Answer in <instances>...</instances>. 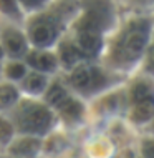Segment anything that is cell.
I'll use <instances>...</instances> for the list:
<instances>
[{"instance_id": "cell-8", "label": "cell", "mask_w": 154, "mask_h": 158, "mask_svg": "<svg viewBox=\"0 0 154 158\" xmlns=\"http://www.w3.org/2000/svg\"><path fill=\"white\" fill-rule=\"evenodd\" d=\"M58 105H60V112L68 118H78L81 115V112H83V106H81L80 102L71 100V98H66V97Z\"/></svg>"}, {"instance_id": "cell-5", "label": "cell", "mask_w": 154, "mask_h": 158, "mask_svg": "<svg viewBox=\"0 0 154 158\" xmlns=\"http://www.w3.org/2000/svg\"><path fill=\"white\" fill-rule=\"evenodd\" d=\"M3 42L8 50V53L14 55V57H20L25 52V40L18 32H12L8 30L3 33Z\"/></svg>"}, {"instance_id": "cell-22", "label": "cell", "mask_w": 154, "mask_h": 158, "mask_svg": "<svg viewBox=\"0 0 154 158\" xmlns=\"http://www.w3.org/2000/svg\"><path fill=\"white\" fill-rule=\"evenodd\" d=\"M22 2L25 3V5H28V7H35V5H40L43 0H22Z\"/></svg>"}, {"instance_id": "cell-10", "label": "cell", "mask_w": 154, "mask_h": 158, "mask_svg": "<svg viewBox=\"0 0 154 158\" xmlns=\"http://www.w3.org/2000/svg\"><path fill=\"white\" fill-rule=\"evenodd\" d=\"M38 148H40V142H38V140H35V138H23L14 147V152L18 153V155L28 156V155L37 153Z\"/></svg>"}, {"instance_id": "cell-9", "label": "cell", "mask_w": 154, "mask_h": 158, "mask_svg": "<svg viewBox=\"0 0 154 158\" xmlns=\"http://www.w3.org/2000/svg\"><path fill=\"white\" fill-rule=\"evenodd\" d=\"M152 112H154V103L151 98H146V100H141L138 102V106L134 108V117L136 122H146L152 117Z\"/></svg>"}, {"instance_id": "cell-15", "label": "cell", "mask_w": 154, "mask_h": 158, "mask_svg": "<svg viewBox=\"0 0 154 158\" xmlns=\"http://www.w3.org/2000/svg\"><path fill=\"white\" fill-rule=\"evenodd\" d=\"M65 97H66V92L63 90L61 87L55 85V87H51V88H50L48 95H46V102H48V103H51V105H58Z\"/></svg>"}, {"instance_id": "cell-11", "label": "cell", "mask_w": 154, "mask_h": 158, "mask_svg": "<svg viewBox=\"0 0 154 158\" xmlns=\"http://www.w3.org/2000/svg\"><path fill=\"white\" fill-rule=\"evenodd\" d=\"M17 100V90L10 85H3L0 87V108H5V106L12 105Z\"/></svg>"}, {"instance_id": "cell-24", "label": "cell", "mask_w": 154, "mask_h": 158, "mask_svg": "<svg viewBox=\"0 0 154 158\" xmlns=\"http://www.w3.org/2000/svg\"><path fill=\"white\" fill-rule=\"evenodd\" d=\"M0 57H2V48H0Z\"/></svg>"}, {"instance_id": "cell-2", "label": "cell", "mask_w": 154, "mask_h": 158, "mask_svg": "<svg viewBox=\"0 0 154 158\" xmlns=\"http://www.w3.org/2000/svg\"><path fill=\"white\" fill-rule=\"evenodd\" d=\"M144 45H146V32L131 30L128 33L126 40L119 47V52L124 57V60H134L141 55Z\"/></svg>"}, {"instance_id": "cell-17", "label": "cell", "mask_w": 154, "mask_h": 158, "mask_svg": "<svg viewBox=\"0 0 154 158\" xmlns=\"http://www.w3.org/2000/svg\"><path fill=\"white\" fill-rule=\"evenodd\" d=\"M103 73L98 68H91L89 70V83H88V87H93V88H96V87H100V85H103Z\"/></svg>"}, {"instance_id": "cell-18", "label": "cell", "mask_w": 154, "mask_h": 158, "mask_svg": "<svg viewBox=\"0 0 154 158\" xmlns=\"http://www.w3.org/2000/svg\"><path fill=\"white\" fill-rule=\"evenodd\" d=\"M12 136V125L5 120H0V142L7 143Z\"/></svg>"}, {"instance_id": "cell-23", "label": "cell", "mask_w": 154, "mask_h": 158, "mask_svg": "<svg viewBox=\"0 0 154 158\" xmlns=\"http://www.w3.org/2000/svg\"><path fill=\"white\" fill-rule=\"evenodd\" d=\"M124 158H132V153H131V152H128L126 155H124Z\"/></svg>"}, {"instance_id": "cell-4", "label": "cell", "mask_w": 154, "mask_h": 158, "mask_svg": "<svg viewBox=\"0 0 154 158\" xmlns=\"http://www.w3.org/2000/svg\"><path fill=\"white\" fill-rule=\"evenodd\" d=\"M108 12H100V10H91L83 19L80 20V28L81 30H88V32H95V30H101L108 25Z\"/></svg>"}, {"instance_id": "cell-13", "label": "cell", "mask_w": 154, "mask_h": 158, "mask_svg": "<svg viewBox=\"0 0 154 158\" xmlns=\"http://www.w3.org/2000/svg\"><path fill=\"white\" fill-rule=\"evenodd\" d=\"M61 58L66 65H75L76 62L80 60V52L71 45H65L61 50Z\"/></svg>"}, {"instance_id": "cell-6", "label": "cell", "mask_w": 154, "mask_h": 158, "mask_svg": "<svg viewBox=\"0 0 154 158\" xmlns=\"http://www.w3.org/2000/svg\"><path fill=\"white\" fill-rule=\"evenodd\" d=\"M80 47L85 53H96L101 48V38L93 32L83 30V33L80 35Z\"/></svg>"}, {"instance_id": "cell-1", "label": "cell", "mask_w": 154, "mask_h": 158, "mask_svg": "<svg viewBox=\"0 0 154 158\" xmlns=\"http://www.w3.org/2000/svg\"><path fill=\"white\" fill-rule=\"evenodd\" d=\"M51 123V115L48 110L41 108V106H33V108L27 110L22 115L20 120V127L25 131H32V133H43L48 130Z\"/></svg>"}, {"instance_id": "cell-16", "label": "cell", "mask_w": 154, "mask_h": 158, "mask_svg": "<svg viewBox=\"0 0 154 158\" xmlns=\"http://www.w3.org/2000/svg\"><path fill=\"white\" fill-rule=\"evenodd\" d=\"M25 87H27L30 92H40L41 88L45 87V78L41 75L33 73V75H30L28 80L25 82Z\"/></svg>"}, {"instance_id": "cell-14", "label": "cell", "mask_w": 154, "mask_h": 158, "mask_svg": "<svg viewBox=\"0 0 154 158\" xmlns=\"http://www.w3.org/2000/svg\"><path fill=\"white\" fill-rule=\"evenodd\" d=\"M146 98H151V88L146 83H138L132 88V100L138 103V102L146 100Z\"/></svg>"}, {"instance_id": "cell-20", "label": "cell", "mask_w": 154, "mask_h": 158, "mask_svg": "<svg viewBox=\"0 0 154 158\" xmlns=\"http://www.w3.org/2000/svg\"><path fill=\"white\" fill-rule=\"evenodd\" d=\"M0 8L5 14H17V3L15 0H0Z\"/></svg>"}, {"instance_id": "cell-12", "label": "cell", "mask_w": 154, "mask_h": 158, "mask_svg": "<svg viewBox=\"0 0 154 158\" xmlns=\"http://www.w3.org/2000/svg\"><path fill=\"white\" fill-rule=\"evenodd\" d=\"M71 83H73L76 88L88 87V83H89V70H86V68H78V70H75V73L71 75Z\"/></svg>"}, {"instance_id": "cell-21", "label": "cell", "mask_w": 154, "mask_h": 158, "mask_svg": "<svg viewBox=\"0 0 154 158\" xmlns=\"http://www.w3.org/2000/svg\"><path fill=\"white\" fill-rule=\"evenodd\" d=\"M152 150H154V145H152V142H148L146 145H144V153H146V158H154V155H152Z\"/></svg>"}, {"instance_id": "cell-19", "label": "cell", "mask_w": 154, "mask_h": 158, "mask_svg": "<svg viewBox=\"0 0 154 158\" xmlns=\"http://www.w3.org/2000/svg\"><path fill=\"white\" fill-rule=\"evenodd\" d=\"M7 75L10 77V78H22L25 75V68H23V65H20V63H14V65L8 67Z\"/></svg>"}, {"instance_id": "cell-7", "label": "cell", "mask_w": 154, "mask_h": 158, "mask_svg": "<svg viewBox=\"0 0 154 158\" xmlns=\"http://www.w3.org/2000/svg\"><path fill=\"white\" fill-rule=\"evenodd\" d=\"M28 62L32 63L33 67L40 68V70H46V72H51L55 68V65H57L55 57L50 53H33L32 57L28 58Z\"/></svg>"}, {"instance_id": "cell-3", "label": "cell", "mask_w": 154, "mask_h": 158, "mask_svg": "<svg viewBox=\"0 0 154 158\" xmlns=\"http://www.w3.org/2000/svg\"><path fill=\"white\" fill-rule=\"evenodd\" d=\"M57 37V30L50 22L46 20H38V22L32 27V40L40 47H46Z\"/></svg>"}]
</instances>
